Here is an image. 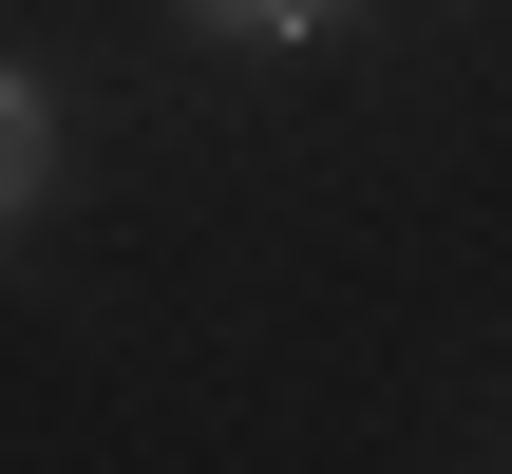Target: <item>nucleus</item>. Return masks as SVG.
I'll return each mask as SVG.
<instances>
[{
  "mask_svg": "<svg viewBox=\"0 0 512 474\" xmlns=\"http://www.w3.org/2000/svg\"><path fill=\"white\" fill-rule=\"evenodd\" d=\"M190 19H228V38H304V19H342V0H190Z\"/></svg>",
  "mask_w": 512,
  "mask_h": 474,
  "instance_id": "1",
  "label": "nucleus"
}]
</instances>
